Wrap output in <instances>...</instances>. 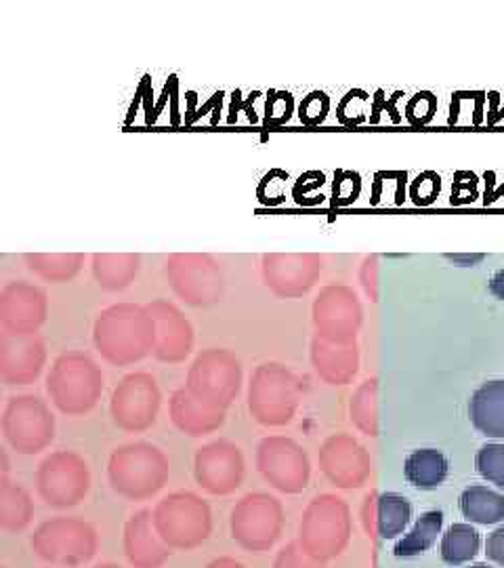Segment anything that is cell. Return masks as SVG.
Returning a JSON list of instances; mask_svg holds the SVG:
<instances>
[{
    "label": "cell",
    "instance_id": "6da1fadb",
    "mask_svg": "<svg viewBox=\"0 0 504 568\" xmlns=\"http://www.w3.org/2000/svg\"><path fill=\"white\" fill-rule=\"evenodd\" d=\"M93 339L110 365H135L154 352V321L142 305H112L101 312Z\"/></svg>",
    "mask_w": 504,
    "mask_h": 568
},
{
    "label": "cell",
    "instance_id": "7a4b0ae2",
    "mask_svg": "<svg viewBox=\"0 0 504 568\" xmlns=\"http://www.w3.org/2000/svg\"><path fill=\"white\" fill-rule=\"evenodd\" d=\"M171 476L168 457L152 443H131L119 447L107 464L112 490L126 501H147L166 487Z\"/></svg>",
    "mask_w": 504,
    "mask_h": 568
},
{
    "label": "cell",
    "instance_id": "3957f363",
    "mask_svg": "<svg viewBox=\"0 0 504 568\" xmlns=\"http://www.w3.org/2000/svg\"><path fill=\"white\" fill-rule=\"evenodd\" d=\"M47 392L61 413L72 417L86 415L100 403L103 373L91 356L82 352H68L61 354L51 366Z\"/></svg>",
    "mask_w": 504,
    "mask_h": 568
},
{
    "label": "cell",
    "instance_id": "277c9868",
    "mask_svg": "<svg viewBox=\"0 0 504 568\" xmlns=\"http://www.w3.org/2000/svg\"><path fill=\"white\" fill-rule=\"evenodd\" d=\"M154 527L168 548L192 551L210 539L213 509L196 493H171L154 508Z\"/></svg>",
    "mask_w": 504,
    "mask_h": 568
},
{
    "label": "cell",
    "instance_id": "5b68a950",
    "mask_svg": "<svg viewBox=\"0 0 504 568\" xmlns=\"http://www.w3.org/2000/svg\"><path fill=\"white\" fill-rule=\"evenodd\" d=\"M32 551L49 565L76 568L91 562L100 549V537L93 525L74 516L44 520L30 537Z\"/></svg>",
    "mask_w": 504,
    "mask_h": 568
},
{
    "label": "cell",
    "instance_id": "8992f818",
    "mask_svg": "<svg viewBox=\"0 0 504 568\" xmlns=\"http://www.w3.org/2000/svg\"><path fill=\"white\" fill-rule=\"evenodd\" d=\"M301 403V386L292 371L278 363L257 366L248 386V410L261 426H288Z\"/></svg>",
    "mask_w": 504,
    "mask_h": 568
},
{
    "label": "cell",
    "instance_id": "52a82bcc",
    "mask_svg": "<svg viewBox=\"0 0 504 568\" xmlns=\"http://www.w3.org/2000/svg\"><path fill=\"white\" fill-rule=\"evenodd\" d=\"M349 539V511L339 497L318 495L302 511L297 544L311 558L328 562L337 558Z\"/></svg>",
    "mask_w": 504,
    "mask_h": 568
},
{
    "label": "cell",
    "instance_id": "ba28073f",
    "mask_svg": "<svg viewBox=\"0 0 504 568\" xmlns=\"http://www.w3.org/2000/svg\"><path fill=\"white\" fill-rule=\"evenodd\" d=\"M284 520L280 499L267 493H250L232 509L229 532L240 548L261 554L280 541Z\"/></svg>",
    "mask_w": 504,
    "mask_h": 568
},
{
    "label": "cell",
    "instance_id": "9c48e42d",
    "mask_svg": "<svg viewBox=\"0 0 504 568\" xmlns=\"http://www.w3.org/2000/svg\"><path fill=\"white\" fill-rule=\"evenodd\" d=\"M37 490L49 508L81 506L91 490V471L74 450L51 453L37 469Z\"/></svg>",
    "mask_w": 504,
    "mask_h": 568
},
{
    "label": "cell",
    "instance_id": "30bf717a",
    "mask_svg": "<svg viewBox=\"0 0 504 568\" xmlns=\"http://www.w3.org/2000/svg\"><path fill=\"white\" fill-rule=\"evenodd\" d=\"M185 387L202 400L227 410L243 389V365L229 349H204L189 366Z\"/></svg>",
    "mask_w": 504,
    "mask_h": 568
},
{
    "label": "cell",
    "instance_id": "8fae6325",
    "mask_svg": "<svg viewBox=\"0 0 504 568\" xmlns=\"http://www.w3.org/2000/svg\"><path fill=\"white\" fill-rule=\"evenodd\" d=\"M2 436L20 455L42 453L55 440V417L37 396H16L2 415Z\"/></svg>",
    "mask_w": 504,
    "mask_h": 568
},
{
    "label": "cell",
    "instance_id": "7c38bea8",
    "mask_svg": "<svg viewBox=\"0 0 504 568\" xmlns=\"http://www.w3.org/2000/svg\"><path fill=\"white\" fill-rule=\"evenodd\" d=\"M257 469L269 487L299 495L311 478V464L301 445L286 436H269L257 448Z\"/></svg>",
    "mask_w": 504,
    "mask_h": 568
},
{
    "label": "cell",
    "instance_id": "4fadbf2b",
    "mask_svg": "<svg viewBox=\"0 0 504 568\" xmlns=\"http://www.w3.org/2000/svg\"><path fill=\"white\" fill-rule=\"evenodd\" d=\"M161 403L156 379L150 373H131L114 389L110 413L121 429L140 434L156 424Z\"/></svg>",
    "mask_w": 504,
    "mask_h": 568
},
{
    "label": "cell",
    "instance_id": "5bb4252c",
    "mask_svg": "<svg viewBox=\"0 0 504 568\" xmlns=\"http://www.w3.org/2000/svg\"><path fill=\"white\" fill-rule=\"evenodd\" d=\"M166 276L185 304L204 307L222 297V270L208 255H175L166 264Z\"/></svg>",
    "mask_w": 504,
    "mask_h": 568
},
{
    "label": "cell",
    "instance_id": "9a60e30c",
    "mask_svg": "<svg viewBox=\"0 0 504 568\" xmlns=\"http://www.w3.org/2000/svg\"><path fill=\"white\" fill-rule=\"evenodd\" d=\"M246 464L240 447L229 440H215L194 457V476L202 490L225 497L243 487Z\"/></svg>",
    "mask_w": 504,
    "mask_h": 568
},
{
    "label": "cell",
    "instance_id": "2e32d148",
    "mask_svg": "<svg viewBox=\"0 0 504 568\" xmlns=\"http://www.w3.org/2000/svg\"><path fill=\"white\" fill-rule=\"evenodd\" d=\"M47 363L44 342L34 335L2 333L0 337V379L7 386H30L41 377Z\"/></svg>",
    "mask_w": 504,
    "mask_h": 568
},
{
    "label": "cell",
    "instance_id": "e0dca14e",
    "mask_svg": "<svg viewBox=\"0 0 504 568\" xmlns=\"http://www.w3.org/2000/svg\"><path fill=\"white\" fill-rule=\"evenodd\" d=\"M322 272V262L316 255H267L263 274L267 286L280 297H299L307 293Z\"/></svg>",
    "mask_w": 504,
    "mask_h": 568
},
{
    "label": "cell",
    "instance_id": "ac0fdd59",
    "mask_svg": "<svg viewBox=\"0 0 504 568\" xmlns=\"http://www.w3.org/2000/svg\"><path fill=\"white\" fill-rule=\"evenodd\" d=\"M154 321V356L161 363H183L194 347V331L182 312L168 302H154L147 307Z\"/></svg>",
    "mask_w": 504,
    "mask_h": 568
},
{
    "label": "cell",
    "instance_id": "d6986e66",
    "mask_svg": "<svg viewBox=\"0 0 504 568\" xmlns=\"http://www.w3.org/2000/svg\"><path fill=\"white\" fill-rule=\"evenodd\" d=\"M122 548L133 568H162L173 556V549L162 541L154 527L152 509H142L126 520Z\"/></svg>",
    "mask_w": 504,
    "mask_h": 568
},
{
    "label": "cell",
    "instance_id": "ffe728a7",
    "mask_svg": "<svg viewBox=\"0 0 504 568\" xmlns=\"http://www.w3.org/2000/svg\"><path fill=\"white\" fill-rule=\"evenodd\" d=\"M47 318L44 293L28 283H11L0 295V321L7 333L34 335Z\"/></svg>",
    "mask_w": 504,
    "mask_h": 568
},
{
    "label": "cell",
    "instance_id": "44dd1931",
    "mask_svg": "<svg viewBox=\"0 0 504 568\" xmlns=\"http://www.w3.org/2000/svg\"><path fill=\"white\" fill-rule=\"evenodd\" d=\"M171 422L183 434L200 438L217 432L225 424V408L210 405L192 389L182 387L171 398Z\"/></svg>",
    "mask_w": 504,
    "mask_h": 568
},
{
    "label": "cell",
    "instance_id": "7402d4cb",
    "mask_svg": "<svg viewBox=\"0 0 504 568\" xmlns=\"http://www.w3.org/2000/svg\"><path fill=\"white\" fill-rule=\"evenodd\" d=\"M323 476L335 487H358L363 478L362 453L347 436H332L323 443L318 455Z\"/></svg>",
    "mask_w": 504,
    "mask_h": 568
},
{
    "label": "cell",
    "instance_id": "603a6c76",
    "mask_svg": "<svg viewBox=\"0 0 504 568\" xmlns=\"http://www.w3.org/2000/svg\"><path fill=\"white\" fill-rule=\"evenodd\" d=\"M469 419L480 434L504 440V382L494 379L473 392L469 400Z\"/></svg>",
    "mask_w": 504,
    "mask_h": 568
},
{
    "label": "cell",
    "instance_id": "cb8c5ba5",
    "mask_svg": "<svg viewBox=\"0 0 504 568\" xmlns=\"http://www.w3.org/2000/svg\"><path fill=\"white\" fill-rule=\"evenodd\" d=\"M311 365L316 368L318 377L332 386H341L353 373H356V361L349 349L339 347V342H330L318 337L311 344Z\"/></svg>",
    "mask_w": 504,
    "mask_h": 568
},
{
    "label": "cell",
    "instance_id": "d4e9b609",
    "mask_svg": "<svg viewBox=\"0 0 504 568\" xmlns=\"http://www.w3.org/2000/svg\"><path fill=\"white\" fill-rule=\"evenodd\" d=\"M450 471V464L444 453L438 448H419L405 457L403 476L412 487L433 490L444 485Z\"/></svg>",
    "mask_w": 504,
    "mask_h": 568
},
{
    "label": "cell",
    "instance_id": "484cf974",
    "mask_svg": "<svg viewBox=\"0 0 504 568\" xmlns=\"http://www.w3.org/2000/svg\"><path fill=\"white\" fill-rule=\"evenodd\" d=\"M34 518V501L21 485L0 478V528L4 532H21Z\"/></svg>",
    "mask_w": 504,
    "mask_h": 568
},
{
    "label": "cell",
    "instance_id": "4316f807",
    "mask_svg": "<svg viewBox=\"0 0 504 568\" xmlns=\"http://www.w3.org/2000/svg\"><path fill=\"white\" fill-rule=\"evenodd\" d=\"M459 504L469 523L487 527L504 520V495L492 488L482 487V485L464 488Z\"/></svg>",
    "mask_w": 504,
    "mask_h": 568
},
{
    "label": "cell",
    "instance_id": "83f0119b",
    "mask_svg": "<svg viewBox=\"0 0 504 568\" xmlns=\"http://www.w3.org/2000/svg\"><path fill=\"white\" fill-rule=\"evenodd\" d=\"M412 518V504L398 493H383L374 504V528L381 539L400 537Z\"/></svg>",
    "mask_w": 504,
    "mask_h": 568
},
{
    "label": "cell",
    "instance_id": "f1b7e54d",
    "mask_svg": "<svg viewBox=\"0 0 504 568\" xmlns=\"http://www.w3.org/2000/svg\"><path fill=\"white\" fill-rule=\"evenodd\" d=\"M442 528H444V514L440 509L424 511L412 530L395 546L393 554L398 558H412V556L424 554L426 549L435 546Z\"/></svg>",
    "mask_w": 504,
    "mask_h": 568
},
{
    "label": "cell",
    "instance_id": "f546056e",
    "mask_svg": "<svg viewBox=\"0 0 504 568\" xmlns=\"http://www.w3.org/2000/svg\"><path fill=\"white\" fill-rule=\"evenodd\" d=\"M93 272L103 288L119 291L128 286L140 272V257L137 255H95L93 257Z\"/></svg>",
    "mask_w": 504,
    "mask_h": 568
},
{
    "label": "cell",
    "instance_id": "4dcf8cb0",
    "mask_svg": "<svg viewBox=\"0 0 504 568\" xmlns=\"http://www.w3.org/2000/svg\"><path fill=\"white\" fill-rule=\"evenodd\" d=\"M480 546L482 539L475 528L464 523L452 525L442 539V560L450 567H461L480 554Z\"/></svg>",
    "mask_w": 504,
    "mask_h": 568
},
{
    "label": "cell",
    "instance_id": "1f68e13d",
    "mask_svg": "<svg viewBox=\"0 0 504 568\" xmlns=\"http://www.w3.org/2000/svg\"><path fill=\"white\" fill-rule=\"evenodd\" d=\"M28 264L44 281L60 283L79 272L81 255H28Z\"/></svg>",
    "mask_w": 504,
    "mask_h": 568
},
{
    "label": "cell",
    "instance_id": "d6a6232c",
    "mask_svg": "<svg viewBox=\"0 0 504 568\" xmlns=\"http://www.w3.org/2000/svg\"><path fill=\"white\" fill-rule=\"evenodd\" d=\"M475 467L482 478L504 490V443H487L480 448Z\"/></svg>",
    "mask_w": 504,
    "mask_h": 568
},
{
    "label": "cell",
    "instance_id": "836d02e7",
    "mask_svg": "<svg viewBox=\"0 0 504 568\" xmlns=\"http://www.w3.org/2000/svg\"><path fill=\"white\" fill-rule=\"evenodd\" d=\"M274 568H323V562L311 558L297 541H292L278 551Z\"/></svg>",
    "mask_w": 504,
    "mask_h": 568
},
{
    "label": "cell",
    "instance_id": "e575fe53",
    "mask_svg": "<svg viewBox=\"0 0 504 568\" xmlns=\"http://www.w3.org/2000/svg\"><path fill=\"white\" fill-rule=\"evenodd\" d=\"M485 556L487 560L496 562L498 567L504 568V525L503 527L496 528L487 541H485Z\"/></svg>",
    "mask_w": 504,
    "mask_h": 568
},
{
    "label": "cell",
    "instance_id": "d590c367",
    "mask_svg": "<svg viewBox=\"0 0 504 568\" xmlns=\"http://www.w3.org/2000/svg\"><path fill=\"white\" fill-rule=\"evenodd\" d=\"M490 291H492V295H494V297H498V300H503L504 302V267L503 270H498V272L492 276V281H490Z\"/></svg>",
    "mask_w": 504,
    "mask_h": 568
},
{
    "label": "cell",
    "instance_id": "8d00e7d4",
    "mask_svg": "<svg viewBox=\"0 0 504 568\" xmlns=\"http://www.w3.org/2000/svg\"><path fill=\"white\" fill-rule=\"evenodd\" d=\"M204 568H246L244 567L240 560H236V558H229V556H223V558H217V560H213V562H208Z\"/></svg>",
    "mask_w": 504,
    "mask_h": 568
},
{
    "label": "cell",
    "instance_id": "74e56055",
    "mask_svg": "<svg viewBox=\"0 0 504 568\" xmlns=\"http://www.w3.org/2000/svg\"><path fill=\"white\" fill-rule=\"evenodd\" d=\"M448 260L456 262V264L473 265L484 260V255H448Z\"/></svg>",
    "mask_w": 504,
    "mask_h": 568
},
{
    "label": "cell",
    "instance_id": "f35d334b",
    "mask_svg": "<svg viewBox=\"0 0 504 568\" xmlns=\"http://www.w3.org/2000/svg\"><path fill=\"white\" fill-rule=\"evenodd\" d=\"M95 568H121L119 565H112V562H103V565H97Z\"/></svg>",
    "mask_w": 504,
    "mask_h": 568
},
{
    "label": "cell",
    "instance_id": "ab89813d",
    "mask_svg": "<svg viewBox=\"0 0 504 568\" xmlns=\"http://www.w3.org/2000/svg\"><path fill=\"white\" fill-rule=\"evenodd\" d=\"M469 568H492V567H487V565H473V567H469Z\"/></svg>",
    "mask_w": 504,
    "mask_h": 568
},
{
    "label": "cell",
    "instance_id": "60d3db41",
    "mask_svg": "<svg viewBox=\"0 0 504 568\" xmlns=\"http://www.w3.org/2000/svg\"><path fill=\"white\" fill-rule=\"evenodd\" d=\"M0 568H7V567H0Z\"/></svg>",
    "mask_w": 504,
    "mask_h": 568
}]
</instances>
